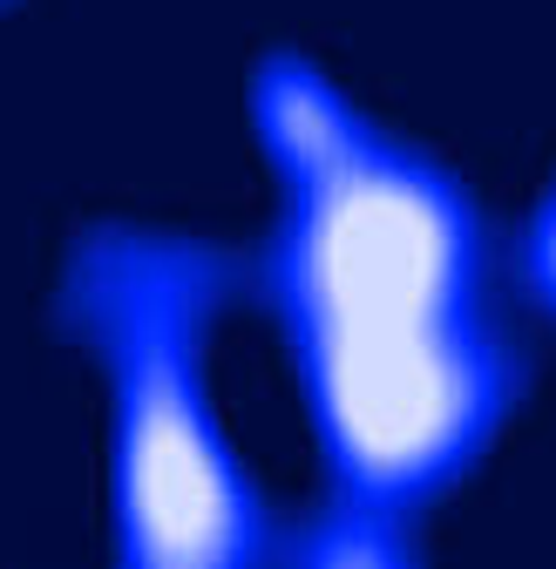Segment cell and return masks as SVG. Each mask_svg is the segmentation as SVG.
Here are the masks:
<instances>
[{"label": "cell", "mask_w": 556, "mask_h": 569, "mask_svg": "<svg viewBox=\"0 0 556 569\" xmlns=\"http://www.w3.org/2000/svg\"><path fill=\"white\" fill-rule=\"evenodd\" d=\"M251 129L278 183L258 292L286 332L326 468L312 562H400L407 529L481 468L523 400L481 210L306 54H271Z\"/></svg>", "instance_id": "cell-1"}, {"label": "cell", "mask_w": 556, "mask_h": 569, "mask_svg": "<svg viewBox=\"0 0 556 569\" xmlns=\"http://www.w3.org/2000/svg\"><path fill=\"white\" fill-rule=\"evenodd\" d=\"M231 244L89 224L68 244L54 319L61 339L89 346L109 387V502L116 556L163 569H231L271 542L265 495L211 407V332L245 292Z\"/></svg>", "instance_id": "cell-2"}, {"label": "cell", "mask_w": 556, "mask_h": 569, "mask_svg": "<svg viewBox=\"0 0 556 569\" xmlns=\"http://www.w3.org/2000/svg\"><path fill=\"white\" fill-rule=\"evenodd\" d=\"M516 264H523V292L556 319V183H549L543 203H536V218H529V231H523Z\"/></svg>", "instance_id": "cell-3"}]
</instances>
